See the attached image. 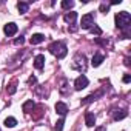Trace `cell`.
<instances>
[{
    "mask_svg": "<svg viewBox=\"0 0 131 131\" xmlns=\"http://www.w3.org/2000/svg\"><path fill=\"white\" fill-rule=\"evenodd\" d=\"M131 82V76L129 74H125L123 76V83H129Z\"/></svg>",
    "mask_w": 131,
    "mask_h": 131,
    "instance_id": "603a6c76",
    "label": "cell"
},
{
    "mask_svg": "<svg viewBox=\"0 0 131 131\" xmlns=\"http://www.w3.org/2000/svg\"><path fill=\"white\" fill-rule=\"evenodd\" d=\"M6 90H8V94H14V93L17 91V86H16V83H11Z\"/></svg>",
    "mask_w": 131,
    "mask_h": 131,
    "instance_id": "44dd1931",
    "label": "cell"
},
{
    "mask_svg": "<svg viewBox=\"0 0 131 131\" xmlns=\"http://www.w3.org/2000/svg\"><path fill=\"white\" fill-rule=\"evenodd\" d=\"M28 82H29V83H36V77H34V76H32V77H29V80H28Z\"/></svg>",
    "mask_w": 131,
    "mask_h": 131,
    "instance_id": "484cf974",
    "label": "cell"
},
{
    "mask_svg": "<svg viewBox=\"0 0 131 131\" xmlns=\"http://www.w3.org/2000/svg\"><path fill=\"white\" fill-rule=\"evenodd\" d=\"M63 123H65V120L63 119H59L56 122V131H62L63 129Z\"/></svg>",
    "mask_w": 131,
    "mask_h": 131,
    "instance_id": "d6986e66",
    "label": "cell"
},
{
    "mask_svg": "<svg viewBox=\"0 0 131 131\" xmlns=\"http://www.w3.org/2000/svg\"><path fill=\"white\" fill-rule=\"evenodd\" d=\"M88 86V79H86V76H79L77 79H76V82H74V88L77 90V91H80V90H83V88H86Z\"/></svg>",
    "mask_w": 131,
    "mask_h": 131,
    "instance_id": "5b68a950",
    "label": "cell"
},
{
    "mask_svg": "<svg viewBox=\"0 0 131 131\" xmlns=\"http://www.w3.org/2000/svg\"><path fill=\"white\" fill-rule=\"evenodd\" d=\"M43 67H45V56H42V54L36 56V59H34V68L36 70H43Z\"/></svg>",
    "mask_w": 131,
    "mask_h": 131,
    "instance_id": "ba28073f",
    "label": "cell"
},
{
    "mask_svg": "<svg viewBox=\"0 0 131 131\" xmlns=\"http://www.w3.org/2000/svg\"><path fill=\"white\" fill-rule=\"evenodd\" d=\"M34 106H36V105H34V102H32V100H26V102L23 103L22 110H23V113H26V114H28V113H31V111L34 110Z\"/></svg>",
    "mask_w": 131,
    "mask_h": 131,
    "instance_id": "4fadbf2b",
    "label": "cell"
},
{
    "mask_svg": "<svg viewBox=\"0 0 131 131\" xmlns=\"http://www.w3.org/2000/svg\"><path fill=\"white\" fill-rule=\"evenodd\" d=\"M49 52L52 56H56L57 59H63L65 56L68 54V49H67V45H65L63 42H52L49 46H48Z\"/></svg>",
    "mask_w": 131,
    "mask_h": 131,
    "instance_id": "6da1fadb",
    "label": "cell"
},
{
    "mask_svg": "<svg viewBox=\"0 0 131 131\" xmlns=\"http://www.w3.org/2000/svg\"><path fill=\"white\" fill-rule=\"evenodd\" d=\"M114 20H116V26L119 29H126L131 23V14L126 13V11H120V13L116 14Z\"/></svg>",
    "mask_w": 131,
    "mask_h": 131,
    "instance_id": "7a4b0ae2",
    "label": "cell"
},
{
    "mask_svg": "<svg viewBox=\"0 0 131 131\" xmlns=\"http://www.w3.org/2000/svg\"><path fill=\"white\" fill-rule=\"evenodd\" d=\"M85 123H86V126H93L96 123V116L93 113H86L85 114Z\"/></svg>",
    "mask_w": 131,
    "mask_h": 131,
    "instance_id": "7c38bea8",
    "label": "cell"
},
{
    "mask_svg": "<svg viewBox=\"0 0 131 131\" xmlns=\"http://www.w3.org/2000/svg\"><path fill=\"white\" fill-rule=\"evenodd\" d=\"M103 59H105V57H103V54L96 52V54H94V57H93V60H91V65H93L94 68H97V67H100V65H102Z\"/></svg>",
    "mask_w": 131,
    "mask_h": 131,
    "instance_id": "30bf717a",
    "label": "cell"
},
{
    "mask_svg": "<svg viewBox=\"0 0 131 131\" xmlns=\"http://www.w3.org/2000/svg\"><path fill=\"white\" fill-rule=\"evenodd\" d=\"M17 29H19V28H17L16 23H6L5 28H3V31H5V34H6L8 37H13V36L17 32Z\"/></svg>",
    "mask_w": 131,
    "mask_h": 131,
    "instance_id": "8992f818",
    "label": "cell"
},
{
    "mask_svg": "<svg viewBox=\"0 0 131 131\" xmlns=\"http://www.w3.org/2000/svg\"><path fill=\"white\" fill-rule=\"evenodd\" d=\"M73 68L77 70V71H85L86 70V57L83 54H76L74 56V60H73Z\"/></svg>",
    "mask_w": 131,
    "mask_h": 131,
    "instance_id": "3957f363",
    "label": "cell"
},
{
    "mask_svg": "<svg viewBox=\"0 0 131 131\" xmlns=\"http://www.w3.org/2000/svg\"><path fill=\"white\" fill-rule=\"evenodd\" d=\"M3 123H5V126H6V128H14V126L17 125V120H16L14 117H6Z\"/></svg>",
    "mask_w": 131,
    "mask_h": 131,
    "instance_id": "2e32d148",
    "label": "cell"
},
{
    "mask_svg": "<svg viewBox=\"0 0 131 131\" xmlns=\"http://www.w3.org/2000/svg\"><path fill=\"white\" fill-rule=\"evenodd\" d=\"M96 131H106V128H105V126H97Z\"/></svg>",
    "mask_w": 131,
    "mask_h": 131,
    "instance_id": "d4e9b609",
    "label": "cell"
},
{
    "mask_svg": "<svg viewBox=\"0 0 131 131\" xmlns=\"http://www.w3.org/2000/svg\"><path fill=\"white\" fill-rule=\"evenodd\" d=\"M103 94V91H97V93H93V94H90V96H86L85 99H82V105H86V103H91V102H94V100H97L100 96Z\"/></svg>",
    "mask_w": 131,
    "mask_h": 131,
    "instance_id": "52a82bcc",
    "label": "cell"
},
{
    "mask_svg": "<svg viewBox=\"0 0 131 131\" xmlns=\"http://www.w3.org/2000/svg\"><path fill=\"white\" fill-rule=\"evenodd\" d=\"M23 42H25V39H23V37L20 36V39H16V42H14V43H16V45H22Z\"/></svg>",
    "mask_w": 131,
    "mask_h": 131,
    "instance_id": "cb8c5ba5",
    "label": "cell"
},
{
    "mask_svg": "<svg viewBox=\"0 0 131 131\" xmlns=\"http://www.w3.org/2000/svg\"><path fill=\"white\" fill-rule=\"evenodd\" d=\"M74 6V2H73V0H63V2H62V8L63 9H71Z\"/></svg>",
    "mask_w": 131,
    "mask_h": 131,
    "instance_id": "ac0fdd59",
    "label": "cell"
},
{
    "mask_svg": "<svg viewBox=\"0 0 131 131\" xmlns=\"http://www.w3.org/2000/svg\"><path fill=\"white\" fill-rule=\"evenodd\" d=\"M93 25H94V14H93V13H88V14L82 16V20H80V26H82L83 29H90Z\"/></svg>",
    "mask_w": 131,
    "mask_h": 131,
    "instance_id": "277c9868",
    "label": "cell"
},
{
    "mask_svg": "<svg viewBox=\"0 0 131 131\" xmlns=\"http://www.w3.org/2000/svg\"><path fill=\"white\" fill-rule=\"evenodd\" d=\"M126 117V111H123V110H117V111H114V114H113V119L114 120H122V119H125Z\"/></svg>",
    "mask_w": 131,
    "mask_h": 131,
    "instance_id": "9a60e30c",
    "label": "cell"
},
{
    "mask_svg": "<svg viewBox=\"0 0 131 131\" xmlns=\"http://www.w3.org/2000/svg\"><path fill=\"white\" fill-rule=\"evenodd\" d=\"M108 9H110V5H106V3H102V5H100V11H102V13H105V14H106V13H108Z\"/></svg>",
    "mask_w": 131,
    "mask_h": 131,
    "instance_id": "7402d4cb",
    "label": "cell"
},
{
    "mask_svg": "<svg viewBox=\"0 0 131 131\" xmlns=\"http://www.w3.org/2000/svg\"><path fill=\"white\" fill-rule=\"evenodd\" d=\"M63 19H65L67 23H74L76 19H77V13H67V14L63 16Z\"/></svg>",
    "mask_w": 131,
    "mask_h": 131,
    "instance_id": "5bb4252c",
    "label": "cell"
},
{
    "mask_svg": "<svg viewBox=\"0 0 131 131\" xmlns=\"http://www.w3.org/2000/svg\"><path fill=\"white\" fill-rule=\"evenodd\" d=\"M90 29H91V32H93V34H96V36H100V34H102V29H100L99 26H96V25H94V26H91Z\"/></svg>",
    "mask_w": 131,
    "mask_h": 131,
    "instance_id": "ffe728a7",
    "label": "cell"
},
{
    "mask_svg": "<svg viewBox=\"0 0 131 131\" xmlns=\"http://www.w3.org/2000/svg\"><path fill=\"white\" fill-rule=\"evenodd\" d=\"M43 40H45V36H43V34H32V37L29 39L31 45H39V43H42Z\"/></svg>",
    "mask_w": 131,
    "mask_h": 131,
    "instance_id": "8fae6325",
    "label": "cell"
},
{
    "mask_svg": "<svg viewBox=\"0 0 131 131\" xmlns=\"http://www.w3.org/2000/svg\"><path fill=\"white\" fill-rule=\"evenodd\" d=\"M28 8H29V5H28V3H25V2H19V3H17V9L20 11V14L28 13Z\"/></svg>",
    "mask_w": 131,
    "mask_h": 131,
    "instance_id": "e0dca14e",
    "label": "cell"
},
{
    "mask_svg": "<svg viewBox=\"0 0 131 131\" xmlns=\"http://www.w3.org/2000/svg\"><path fill=\"white\" fill-rule=\"evenodd\" d=\"M56 113L57 114H60V116H65L68 113V106H67V103H63V102H57L56 103Z\"/></svg>",
    "mask_w": 131,
    "mask_h": 131,
    "instance_id": "9c48e42d",
    "label": "cell"
}]
</instances>
